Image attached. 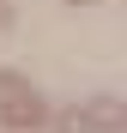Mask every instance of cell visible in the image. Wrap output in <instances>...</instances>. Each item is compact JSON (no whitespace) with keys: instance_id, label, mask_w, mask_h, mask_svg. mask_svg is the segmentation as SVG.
<instances>
[{"instance_id":"6da1fadb","label":"cell","mask_w":127,"mask_h":133,"mask_svg":"<svg viewBox=\"0 0 127 133\" xmlns=\"http://www.w3.org/2000/svg\"><path fill=\"white\" fill-rule=\"evenodd\" d=\"M0 115H6L12 127H36V121H42V103H36L30 91H12V97H0Z\"/></svg>"},{"instance_id":"7a4b0ae2","label":"cell","mask_w":127,"mask_h":133,"mask_svg":"<svg viewBox=\"0 0 127 133\" xmlns=\"http://www.w3.org/2000/svg\"><path fill=\"white\" fill-rule=\"evenodd\" d=\"M85 121H91V127H121V121H127V109H121L115 97H97L91 109H85Z\"/></svg>"},{"instance_id":"5b68a950","label":"cell","mask_w":127,"mask_h":133,"mask_svg":"<svg viewBox=\"0 0 127 133\" xmlns=\"http://www.w3.org/2000/svg\"><path fill=\"white\" fill-rule=\"evenodd\" d=\"M67 6H91V0H67Z\"/></svg>"},{"instance_id":"277c9868","label":"cell","mask_w":127,"mask_h":133,"mask_svg":"<svg viewBox=\"0 0 127 133\" xmlns=\"http://www.w3.org/2000/svg\"><path fill=\"white\" fill-rule=\"evenodd\" d=\"M6 24H12V6H6V0H0V30H6Z\"/></svg>"},{"instance_id":"3957f363","label":"cell","mask_w":127,"mask_h":133,"mask_svg":"<svg viewBox=\"0 0 127 133\" xmlns=\"http://www.w3.org/2000/svg\"><path fill=\"white\" fill-rule=\"evenodd\" d=\"M55 133H91V121L73 109V115H61V121H55Z\"/></svg>"}]
</instances>
